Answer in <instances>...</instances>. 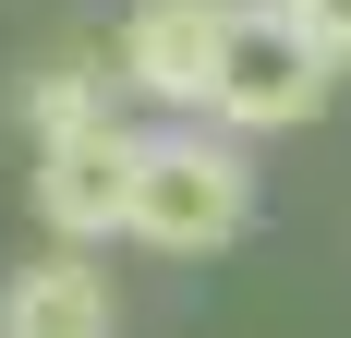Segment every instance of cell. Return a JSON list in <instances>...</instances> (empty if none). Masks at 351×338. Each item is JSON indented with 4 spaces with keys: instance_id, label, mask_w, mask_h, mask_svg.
I'll use <instances>...</instances> for the list:
<instances>
[{
    "instance_id": "obj_1",
    "label": "cell",
    "mask_w": 351,
    "mask_h": 338,
    "mask_svg": "<svg viewBox=\"0 0 351 338\" xmlns=\"http://www.w3.org/2000/svg\"><path fill=\"white\" fill-rule=\"evenodd\" d=\"M243 230H254V157H243V133H218V121L145 133L134 242H158V254H218V242H243Z\"/></svg>"
},
{
    "instance_id": "obj_2",
    "label": "cell",
    "mask_w": 351,
    "mask_h": 338,
    "mask_svg": "<svg viewBox=\"0 0 351 338\" xmlns=\"http://www.w3.org/2000/svg\"><path fill=\"white\" fill-rule=\"evenodd\" d=\"M339 61L291 25V0H230V36H218V85H206V121L218 133H291L315 121Z\"/></svg>"
},
{
    "instance_id": "obj_3",
    "label": "cell",
    "mask_w": 351,
    "mask_h": 338,
    "mask_svg": "<svg viewBox=\"0 0 351 338\" xmlns=\"http://www.w3.org/2000/svg\"><path fill=\"white\" fill-rule=\"evenodd\" d=\"M134 181H145V133H134V121H97V133L36 145V218L61 230V254L134 230Z\"/></svg>"
},
{
    "instance_id": "obj_4",
    "label": "cell",
    "mask_w": 351,
    "mask_h": 338,
    "mask_svg": "<svg viewBox=\"0 0 351 338\" xmlns=\"http://www.w3.org/2000/svg\"><path fill=\"white\" fill-rule=\"evenodd\" d=\"M218 36H230V0H134V12H121V36H109V61H121V85H145V97L206 109Z\"/></svg>"
},
{
    "instance_id": "obj_5",
    "label": "cell",
    "mask_w": 351,
    "mask_h": 338,
    "mask_svg": "<svg viewBox=\"0 0 351 338\" xmlns=\"http://www.w3.org/2000/svg\"><path fill=\"white\" fill-rule=\"evenodd\" d=\"M0 338H109V278L85 254H36L0 278Z\"/></svg>"
},
{
    "instance_id": "obj_6",
    "label": "cell",
    "mask_w": 351,
    "mask_h": 338,
    "mask_svg": "<svg viewBox=\"0 0 351 338\" xmlns=\"http://www.w3.org/2000/svg\"><path fill=\"white\" fill-rule=\"evenodd\" d=\"M109 85H121V61H97V49H49V61L25 73V133H36V145L97 133V121H109Z\"/></svg>"
},
{
    "instance_id": "obj_7",
    "label": "cell",
    "mask_w": 351,
    "mask_h": 338,
    "mask_svg": "<svg viewBox=\"0 0 351 338\" xmlns=\"http://www.w3.org/2000/svg\"><path fill=\"white\" fill-rule=\"evenodd\" d=\"M291 25H303V36H315V49H327V61H351V0H291Z\"/></svg>"
}]
</instances>
